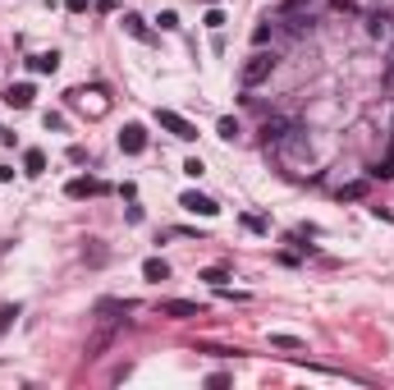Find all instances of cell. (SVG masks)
I'll return each mask as SVG.
<instances>
[{
    "mask_svg": "<svg viewBox=\"0 0 394 390\" xmlns=\"http://www.w3.org/2000/svg\"><path fill=\"white\" fill-rule=\"evenodd\" d=\"M124 33H129V37H138V42H152V28H147V19H143V14H124Z\"/></svg>",
    "mask_w": 394,
    "mask_h": 390,
    "instance_id": "ba28073f",
    "label": "cell"
},
{
    "mask_svg": "<svg viewBox=\"0 0 394 390\" xmlns=\"http://www.w3.org/2000/svg\"><path fill=\"white\" fill-rule=\"evenodd\" d=\"M33 83H14V88H5V101H10L14 111H28V106H33Z\"/></svg>",
    "mask_w": 394,
    "mask_h": 390,
    "instance_id": "52a82bcc",
    "label": "cell"
},
{
    "mask_svg": "<svg viewBox=\"0 0 394 390\" xmlns=\"http://www.w3.org/2000/svg\"><path fill=\"white\" fill-rule=\"evenodd\" d=\"M156 120H161V129H170L179 143H193V138H197V129L184 120V115H175V111H156Z\"/></svg>",
    "mask_w": 394,
    "mask_h": 390,
    "instance_id": "3957f363",
    "label": "cell"
},
{
    "mask_svg": "<svg viewBox=\"0 0 394 390\" xmlns=\"http://www.w3.org/2000/svg\"><path fill=\"white\" fill-rule=\"evenodd\" d=\"M303 5H307V0H285V10H303Z\"/></svg>",
    "mask_w": 394,
    "mask_h": 390,
    "instance_id": "603a6c76",
    "label": "cell"
},
{
    "mask_svg": "<svg viewBox=\"0 0 394 390\" xmlns=\"http://www.w3.org/2000/svg\"><path fill=\"white\" fill-rule=\"evenodd\" d=\"M271 69H275L271 51H252V56L243 60V69H239V83H243V88H257V83H266V78H271Z\"/></svg>",
    "mask_w": 394,
    "mask_h": 390,
    "instance_id": "6da1fadb",
    "label": "cell"
},
{
    "mask_svg": "<svg viewBox=\"0 0 394 390\" xmlns=\"http://www.w3.org/2000/svg\"><path fill=\"white\" fill-rule=\"evenodd\" d=\"M179 207H184V212H193V216H216V212H220L216 198H207V193H193V189L179 198Z\"/></svg>",
    "mask_w": 394,
    "mask_h": 390,
    "instance_id": "277c9868",
    "label": "cell"
},
{
    "mask_svg": "<svg viewBox=\"0 0 394 390\" xmlns=\"http://www.w3.org/2000/svg\"><path fill=\"white\" fill-rule=\"evenodd\" d=\"M216 134L225 138V143H234V138H239V120H220V124H216Z\"/></svg>",
    "mask_w": 394,
    "mask_h": 390,
    "instance_id": "9a60e30c",
    "label": "cell"
},
{
    "mask_svg": "<svg viewBox=\"0 0 394 390\" xmlns=\"http://www.w3.org/2000/svg\"><path fill=\"white\" fill-rule=\"evenodd\" d=\"M161 317H175V322H184V317H202V303H193V299H165L161 303Z\"/></svg>",
    "mask_w": 394,
    "mask_h": 390,
    "instance_id": "8992f818",
    "label": "cell"
},
{
    "mask_svg": "<svg viewBox=\"0 0 394 390\" xmlns=\"http://www.w3.org/2000/svg\"><path fill=\"white\" fill-rule=\"evenodd\" d=\"M143 280H152V285H161V280H170V267H165L161 257H147V262H143Z\"/></svg>",
    "mask_w": 394,
    "mask_h": 390,
    "instance_id": "9c48e42d",
    "label": "cell"
},
{
    "mask_svg": "<svg viewBox=\"0 0 394 390\" xmlns=\"http://www.w3.org/2000/svg\"><path fill=\"white\" fill-rule=\"evenodd\" d=\"M271 345H275V349H303V340H298V335H285V331H280V335H271Z\"/></svg>",
    "mask_w": 394,
    "mask_h": 390,
    "instance_id": "2e32d148",
    "label": "cell"
},
{
    "mask_svg": "<svg viewBox=\"0 0 394 390\" xmlns=\"http://www.w3.org/2000/svg\"><path fill=\"white\" fill-rule=\"evenodd\" d=\"M14 317H19V303H5L0 308V335H5V326H14Z\"/></svg>",
    "mask_w": 394,
    "mask_h": 390,
    "instance_id": "e0dca14e",
    "label": "cell"
},
{
    "mask_svg": "<svg viewBox=\"0 0 394 390\" xmlns=\"http://www.w3.org/2000/svg\"><path fill=\"white\" fill-rule=\"evenodd\" d=\"M69 10H74V14H83V10H88V0H69Z\"/></svg>",
    "mask_w": 394,
    "mask_h": 390,
    "instance_id": "7402d4cb",
    "label": "cell"
},
{
    "mask_svg": "<svg viewBox=\"0 0 394 390\" xmlns=\"http://www.w3.org/2000/svg\"><path fill=\"white\" fill-rule=\"evenodd\" d=\"M101 189H106V184H97V179H69L65 184L69 198H88V193H101Z\"/></svg>",
    "mask_w": 394,
    "mask_h": 390,
    "instance_id": "30bf717a",
    "label": "cell"
},
{
    "mask_svg": "<svg viewBox=\"0 0 394 390\" xmlns=\"http://www.w3.org/2000/svg\"><path fill=\"white\" fill-rule=\"evenodd\" d=\"M156 23H161L165 33H175V28H179V14L175 10H161V19H156Z\"/></svg>",
    "mask_w": 394,
    "mask_h": 390,
    "instance_id": "d6986e66",
    "label": "cell"
},
{
    "mask_svg": "<svg viewBox=\"0 0 394 390\" xmlns=\"http://www.w3.org/2000/svg\"><path fill=\"white\" fill-rule=\"evenodd\" d=\"M367 193V179H358V184H344L340 189V202H353V198H362Z\"/></svg>",
    "mask_w": 394,
    "mask_h": 390,
    "instance_id": "5bb4252c",
    "label": "cell"
},
{
    "mask_svg": "<svg viewBox=\"0 0 394 390\" xmlns=\"http://www.w3.org/2000/svg\"><path fill=\"white\" fill-rule=\"evenodd\" d=\"M28 69H33V74H55V69H60V56H55V51H42V56L28 60Z\"/></svg>",
    "mask_w": 394,
    "mask_h": 390,
    "instance_id": "8fae6325",
    "label": "cell"
},
{
    "mask_svg": "<svg viewBox=\"0 0 394 390\" xmlns=\"http://www.w3.org/2000/svg\"><path fill=\"white\" fill-rule=\"evenodd\" d=\"M372 175H376V179H394V147L381 156V161H376V170H372Z\"/></svg>",
    "mask_w": 394,
    "mask_h": 390,
    "instance_id": "4fadbf2b",
    "label": "cell"
},
{
    "mask_svg": "<svg viewBox=\"0 0 394 390\" xmlns=\"http://www.w3.org/2000/svg\"><path fill=\"white\" fill-rule=\"evenodd\" d=\"M289 134H298V124L285 120V115H271V120L262 124V143H266V147H285Z\"/></svg>",
    "mask_w": 394,
    "mask_h": 390,
    "instance_id": "7a4b0ae2",
    "label": "cell"
},
{
    "mask_svg": "<svg viewBox=\"0 0 394 390\" xmlns=\"http://www.w3.org/2000/svg\"><path fill=\"white\" fill-rule=\"evenodd\" d=\"M42 170H46V152L28 147V152H23V175H42Z\"/></svg>",
    "mask_w": 394,
    "mask_h": 390,
    "instance_id": "7c38bea8",
    "label": "cell"
},
{
    "mask_svg": "<svg viewBox=\"0 0 394 390\" xmlns=\"http://www.w3.org/2000/svg\"><path fill=\"white\" fill-rule=\"evenodd\" d=\"M202 280H211V285H225V280H230V271H225V267H207V271H202Z\"/></svg>",
    "mask_w": 394,
    "mask_h": 390,
    "instance_id": "ac0fdd59",
    "label": "cell"
},
{
    "mask_svg": "<svg viewBox=\"0 0 394 390\" xmlns=\"http://www.w3.org/2000/svg\"><path fill=\"white\" fill-rule=\"evenodd\" d=\"M202 170H207V166H202L197 156H188V161H184V175H193V179H197V175H202Z\"/></svg>",
    "mask_w": 394,
    "mask_h": 390,
    "instance_id": "44dd1931",
    "label": "cell"
},
{
    "mask_svg": "<svg viewBox=\"0 0 394 390\" xmlns=\"http://www.w3.org/2000/svg\"><path fill=\"white\" fill-rule=\"evenodd\" d=\"M120 152H129V156L147 152V129H143V124H124V129H120Z\"/></svg>",
    "mask_w": 394,
    "mask_h": 390,
    "instance_id": "5b68a950",
    "label": "cell"
},
{
    "mask_svg": "<svg viewBox=\"0 0 394 390\" xmlns=\"http://www.w3.org/2000/svg\"><path fill=\"white\" fill-rule=\"evenodd\" d=\"M207 28H211V33H220V28H225V14H220V10H207Z\"/></svg>",
    "mask_w": 394,
    "mask_h": 390,
    "instance_id": "ffe728a7",
    "label": "cell"
}]
</instances>
